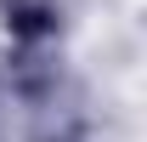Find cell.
Here are the masks:
<instances>
[{"mask_svg": "<svg viewBox=\"0 0 147 142\" xmlns=\"http://www.w3.org/2000/svg\"><path fill=\"white\" fill-rule=\"evenodd\" d=\"M51 17H57V6L51 0H6V23H11V29H17V34H45V29H51Z\"/></svg>", "mask_w": 147, "mask_h": 142, "instance_id": "cell-1", "label": "cell"}]
</instances>
